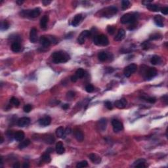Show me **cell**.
I'll use <instances>...</instances> for the list:
<instances>
[{"label": "cell", "instance_id": "obj_1", "mask_svg": "<svg viewBox=\"0 0 168 168\" xmlns=\"http://www.w3.org/2000/svg\"><path fill=\"white\" fill-rule=\"evenodd\" d=\"M52 57H53V62L56 64L64 63V62H68L70 59V55L66 52L62 51L54 52L52 54Z\"/></svg>", "mask_w": 168, "mask_h": 168}, {"label": "cell", "instance_id": "obj_2", "mask_svg": "<svg viewBox=\"0 0 168 168\" xmlns=\"http://www.w3.org/2000/svg\"><path fill=\"white\" fill-rule=\"evenodd\" d=\"M137 13L133 12V13H126L123 15L120 19V22L123 24H132L137 21Z\"/></svg>", "mask_w": 168, "mask_h": 168}, {"label": "cell", "instance_id": "obj_3", "mask_svg": "<svg viewBox=\"0 0 168 168\" xmlns=\"http://www.w3.org/2000/svg\"><path fill=\"white\" fill-rule=\"evenodd\" d=\"M93 43L96 45L106 46L109 44V41L107 36L105 35H96L93 37Z\"/></svg>", "mask_w": 168, "mask_h": 168}, {"label": "cell", "instance_id": "obj_4", "mask_svg": "<svg viewBox=\"0 0 168 168\" xmlns=\"http://www.w3.org/2000/svg\"><path fill=\"white\" fill-rule=\"evenodd\" d=\"M41 9L39 8H35L32 10H27V11H23L20 12V15H22L23 17H26L31 18V19H34L40 15Z\"/></svg>", "mask_w": 168, "mask_h": 168}, {"label": "cell", "instance_id": "obj_5", "mask_svg": "<svg viewBox=\"0 0 168 168\" xmlns=\"http://www.w3.org/2000/svg\"><path fill=\"white\" fill-rule=\"evenodd\" d=\"M117 12H118V9L116 7H108L105 8L104 11H102L101 15H103V17H104L110 18L112 17L113 15H114Z\"/></svg>", "mask_w": 168, "mask_h": 168}, {"label": "cell", "instance_id": "obj_6", "mask_svg": "<svg viewBox=\"0 0 168 168\" xmlns=\"http://www.w3.org/2000/svg\"><path fill=\"white\" fill-rule=\"evenodd\" d=\"M137 66L135 64H131L128 65V66H126L124 70H123V74L124 76L127 78H129L133 74V73L137 71Z\"/></svg>", "mask_w": 168, "mask_h": 168}, {"label": "cell", "instance_id": "obj_7", "mask_svg": "<svg viewBox=\"0 0 168 168\" xmlns=\"http://www.w3.org/2000/svg\"><path fill=\"white\" fill-rule=\"evenodd\" d=\"M91 34V31L89 30H84V31L81 32V33L79 34V37H78V43L80 45H82L85 43L86 39L90 37Z\"/></svg>", "mask_w": 168, "mask_h": 168}, {"label": "cell", "instance_id": "obj_8", "mask_svg": "<svg viewBox=\"0 0 168 168\" xmlns=\"http://www.w3.org/2000/svg\"><path fill=\"white\" fill-rule=\"evenodd\" d=\"M112 125L114 132H119V131H121V130H123V123H121L120 121H119L118 120H116V119L112 120Z\"/></svg>", "mask_w": 168, "mask_h": 168}, {"label": "cell", "instance_id": "obj_9", "mask_svg": "<svg viewBox=\"0 0 168 168\" xmlns=\"http://www.w3.org/2000/svg\"><path fill=\"white\" fill-rule=\"evenodd\" d=\"M145 79H151L152 78H154L157 75V70L154 68H149L146 70L145 73Z\"/></svg>", "mask_w": 168, "mask_h": 168}, {"label": "cell", "instance_id": "obj_10", "mask_svg": "<svg viewBox=\"0 0 168 168\" xmlns=\"http://www.w3.org/2000/svg\"><path fill=\"white\" fill-rule=\"evenodd\" d=\"M30 122V119L28 117H22L21 118L19 119L18 120L17 124L19 127H25V126L28 125Z\"/></svg>", "mask_w": 168, "mask_h": 168}, {"label": "cell", "instance_id": "obj_11", "mask_svg": "<svg viewBox=\"0 0 168 168\" xmlns=\"http://www.w3.org/2000/svg\"><path fill=\"white\" fill-rule=\"evenodd\" d=\"M51 122V118L49 116H45L38 120V123L41 126H47Z\"/></svg>", "mask_w": 168, "mask_h": 168}, {"label": "cell", "instance_id": "obj_12", "mask_svg": "<svg viewBox=\"0 0 168 168\" xmlns=\"http://www.w3.org/2000/svg\"><path fill=\"white\" fill-rule=\"evenodd\" d=\"M74 134L75 138H76V140L79 142H82L84 139V135L81 130L78 129H74Z\"/></svg>", "mask_w": 168, "mask_h": 168}, {"label": "cell", "instance_id": "obj_13", "mask_svg": "<svg viewBox=\"0 0 168 168\" xmlns=\"http://www.w3.org/2000/svg\"><path fill=\"white\" fill-rule=\"evenodd\" d=\"M30 40L32 43H36L37 40V34L36 28H32L30 32Z\"/></svg>", "mask_w": 168, "mask_h": 168}, {"label": "cell", "instance_id": "obj_14", "mask_svg": "<svg viewBox=\"0 0 168 168\" xmlns=\"http://www.w3.org/2000/svg\"><path fill=\"white\" fill-rule=\"evenodd\" d=\"M128 104L127 100L124 98H122L120 100H118L115 102V106H116L118 108H124Z\"/></svg>", "mask_w": 168, "mask_h": 168}, {"label": "cell", "instance_id": "obj_15", "mask_svg": "<svg viewBox=\"0 0 168 168\" xmlns=\"http://www.w3.org/2000/svg\"><path fill=\"white\" fill-rule=\"evenodd\" d=\"M154 22L157 26L160 27H163L164 26V18H163L161 15H156L154 18Z\"/></svg>", "mask_w": 168, "mask_h": 168}, {"label": "cell", "instance_id": "obj_16", "mask_svg": "<svg viewBox=\"0 0 168 168\" xmlns=\"http://www.w3.org/2000/svg\"><path fill=\"white\" fill-rule=\"evenodd\" d=\"M39 42H40L41 45H42L44 47H49L51 45V41H50L49 38L46 36H41L40 39H39Z\"/></svg>", "mask_w": 168, "mask_h": 168}, {"label": "cell", "instance_id": "obj_17", "mask_svg": "<svg viewBox=\"0 0 168 168\" xmlns=\"http://www.w3.org/2000/svg\"><path fill=\"white\" fill-rule=\"evenodd\" d=\"M125 36V32L123 29H120L117 33L116 36L114 37V40L116 41H120L122 39H124Z\"/></svg>", "mask_w": 168, "mask_h": 168}, {"label": "cell", "instance_id": "obj_18", "mask_svg": "<svg viewBox=\"0 0 168 168\" xmlns=\"http://www.w3.org/2000/svg\"><path fill=\"white\" fill-rule=\"evenodd\" d=\"M55 150H56L57 153L59 154H62L64 152L65 149H64V145L62 144L61 141H59L56 144V146H55Z\"/></svg>", "mask_w": 168, "mask_h": 168}, {"label": "cell", "instance_id": "obj_19", "mask_svg": "<svg viewBox=\"0 0 168 168\" xmlns=\"http://www.w3.org/2000/svg\"><path fill=\"white\" fill-rule=\"evenodd\" d=\"M56 135L58 137L61 138H65L66 137V132L65 129L63 127H59L56 129Z\"/></svg>", "mask_w": 168, "mask_h": 168}, {"label": "cell", "instance_id": "obj_20", "mask_svg": "<svg viewBox=\"0 0 168 168\" xmlns=\"http://www.w3.org/2000/svg\"><path fill=\"white\" fill-rule=\"evenodd\" d=\"M24 137H25V134L23 131H18L17 132H16L15 133L14 138L17 141L21 142L23 141V139L24 138Z\"/></svg>", "mask_w": 168, "mask_h": 168}, {"label": "cell", "instance_id": "obj_21", "mask_svg": "<svg viewBox=\"0 0 168 168\" xmlns=\"http://www.w3.org/2000/svg\"><path fill=\"white\" fill-rule=\"evenodd\" d=\"M106 125H107V121L105 118H102L99 121L98 126L100 130H101L102 131H104L106 129Z\"/></svg>", "mask_w": 168, "mask_h": 168}, {"label": "cell", "instance_id": "obj_22", "mask_svg": "<svg viewBox=\"0 0 168 168\" xmlns=\"http://www.w3.org/2000/svg\"><path fill=\"white\" fill-rule=\"evenodd\" d=\"M81 19H82V15L81 14H78L75 16L74 18L72 20V24L74 26H77L80 22H81Z\"/></svg>", "mask_w": 168, "mask_h": 168}, {"label": "cell", "instance_id": "obj_23", "mask_svg": "<svg viewBox=\"0 0 168 168\" xmlns=\"http://www.w3.org/2000/svg\"><path fill=\"white\" fill-rule=\"evenodd\" d=\"M48 21H49V17L47 15H44V17L41 19L40 26H41V28L42 29H45V28H47V24Z\"/></svg>", "mask_w": 168, "mask_h": 168}, {"label": "cell", "instance_id": "obj_24", "mask_svg": "<svg viewBox=\"0 0 168 168\" xmlns=\"http://www.w3.org/2000/svg\"><path fill=\"white\" fill-rule=\"evenodd\" d=\"M134 167H145V160L144 159H139L133 163Z\"/></svg>", "mask_w": 168, "mask_h": 168}, {"label": "cell", "instance_id": "obj_25", "mask_svg": "<svg viewBox=\"0 0 168 168\" xmlns=\"http://www.w3.org/2000/svg\"><path fill=\"white\" fill-rule=\"evenodd\" d=\"M44 141L47 144H49V145H52L54 143V141H55V138H54V136L52 135H47L45 137H44Z\"/></svg>", "mask_w": 168, "mask_h": 168}, {"label": "cell", "instance_id": "obj_26", "mask_svg": "<svg viewBox=\"0 0 168 168\" xmlns=\"http://www.w3.org/2000/svg\"><path fill=\"white\" fill-rule=\"evenodd\" d=\"M89 158L91 160V162H93L94 163H99L101 161V158L95 154H91L89 156Z\"/></svg>", "mask_w": 168, "mask_h": 168}, {"label": "cell", "instance_id": "obj_27", "mask_svg": "<svg viewBox=\"0 0 168 168\" xmlns=\"http://www.w3.org/2000/svg\"><path fill=\"white\" fill-rule=\"evenodd\" d=\"M146 7L148 8L150 11H153V12H158V11L161 10L160 6L158 5H156V4H150V5H147Z\"/></svg>", "mask_w": 168, "mask_h": 168}, {"label": "cell", "instance_id": "obj_28", "mask_svg": "<svg viewBox=\"0 0 168 168\" xmlns=\"http://www.w3.org/2000/svg\"><path fill=\"white\" fill-rule=\"evenodd\" d=\"M11 50L15 53H17V52L20 51V45L19 44V42L14 41L11 45Z\"/></svg>", "mask_w": 168, "mask_h": 168}, {"label": "cell", "instance_id": "obj_29", "mask_svg": "<svg viewBox=\"0 0 168 168\" xmlns=\"http://www.w3.org/2000/svg\"><path fill=\"white\" fill-rule=\"evenodd\" d=\"M150 62L154 65H157L161 62V58L158 55H154L151 58Z\"/></svg>", "mask_w": 168, "mask_h": 168}, {"label": "cell", "instance_id": "obj_30", "mask_svg": "<svg viewBox=\"0 0 168 168\" xmlns=\"http://www.w3.org/2000/svg\"><path fill=\"white\" fill-rule=\"evenodd\" d=\"M98 58H99V60L100 61L103 62V61H105L108 59V54L106 53V52L102 51V52H100V53H99Z\"/></svg>", "mask_w": 168, "mask_h": 168}, {"label": "cell", "instance_id": "obj_31", "mask_svg": "<svg viewBox=\"0 0 168 168\" xmlns=\"http://www.w3.org/2000/svg\"><path fill=\"white\" fill-rule=\"evenodd\" d=\"M30 144V141L29 139H26V140L24 141H21L20 143V144L19 145L18 147H19V149H22V148H26V146H28V145Z\"/></svg>", "mask_w": 168, "mask_h": 168}, {"label": "cell", "instance_id": "obj_32", "mask_svg": "<svg viewBox=\"0 0 168 168\" xmlns=\"http://www.w3.org/2000/svg\"><path fill=\"white\" fill-rule=\"evenodd\" d=\"M131 6V3L128 0H123L121 2V9L123 10L128 9Z\"/></svg>", "mask_w": 168, "mask_h": 168}, {"label": "cell", "instance_id": "obj_33", "mask_svg": "<svg viewBox=\"0 0 168 168\" xmlns=\"http://www.w3.org/2000/svg\"><path fill=\"white\" fill-rule=\"evenodd\" d=\"M41 161L44 162H46V163H49V162H51V156H50L49 154L47 152H46L45 154H43L41 157Z\"/></svg>", "mask_w": 168, "mask_h": 168}, {"label": "cell", "instance_id": "obj_34", "mask_svg": "<svg viewBox=\"0 0 168 168\" xmlns=\"http://www.w3.org/2000/svg\"><path fill=\"white\" fill-rule=\"evenodd\" d=\"M9 27V22H8L7 21H6V20L2 21V22H1V26H0L1 30H7Z\"/></svg>", "mask_w": 168, "mask_h": 168}, {"label": "cell", "instance_id": "obj_35", "mask_svg": "<svg viewBox=\"0 0 168 168\" xmlns=\"http://www.w3.org/2000/svg\"><path fill=\"white\" fill-rule=\"evenodd\" d=\"M75 75L78 77V78H82L85 76V71L82 68H79L77 70Z\"/></svg>", "mask_w": 168, "mask_h": 168}, {"label": "cell", "instance_id": "obj_36", "mask_svg": "<svg viewBox=\"0 0 168 168\" xmlns=\"http://www.w3.org/2000/svg\"><path fill=\"white\" fill-rule=\"evenodd\" d=\"M88 165V163H87V161L83 160L81 161L80 162H78V164L76 165L77 168H81V167H86Z\"/></svg>", "mask_w": 168, "mask_h": 168}, {"label": "cell", "instance_id": "obj_37", "mask_svg": "<svg viewBox=\"0 0 168 168\" xmlns=\"http://www.w3.org/2000/svg\"><path fill=\"white\" fill-rule=\"evenodd\" d=\"M10 103L13 104V105H15V106H17V107H18V106H19V104H20V102H19V100L16 98V97H14V96L11 99Z\"/></svg>", "mask_w": 168, "mask_h": 168}, {"label": "cell", "instance_id": "obj_38", "mask_svg": "<svg viewBox=\"0 0 168 168\" xmlns=\"http://www.w3.org/2000/svg\"><path fill=\"white\" fill-rule=\"evenodd\" d=\"M161 37H162V36L159 33H154V34H152L150 36V40H154V39H159Z\"/></svg>", "mask_w": 168, "mask_h": 168}, {"label": "cell", "instance_id": "obj_39", "mask_svg": "<svg viewBox=\"0 0 168 168\" xmlns=\"http://www.w3.org/2000/svg\"><path fill=\"white\" fill-rule=\"evenodd\" d=\"M107 31L110 35H113L115 33L116 28L114 26H108L107 27Z\"/></svg>", "mask_w": 168, "mask_h": 168}, {"label": "cell", "instance_id": "obj_40", "mask_svg": "<svg viewBox=\"0 0 168 168\" xmlns=\"http://www.w3.org/2000/svg\"><path fill=\"white\" fill-rule=\"evenodd\" d=\"M32 106L31 104H26L23 108V110L24 112H26L28 113L32 110Z\"/></svg>", "mask_w": 168, "mask_h": 168}, {"label": "cell", "instance_id": "obj_41", "mask_svg": "<svg viewBox=\"0 0 168 168\" xmlns=\"http://www.w3.org/2000/svg\"><path fill=\"white\" fill-rule=\"evenodd\" d=\"M86 91L87 93H92L94 91V87L91 84H88L86 87Z\"/></svg>", "mask_w": 168, "mask_h": 168}, {"label": "cell", "instance_id": "obj_42", "mask_svg": "<svg viewBox=\"0 0 168 168\" xmlns=\"http://www.w3.org/2000/svg\"><path fill=\"white\" fill-rule=\"evenodd\" d=\"M141 46L143 49L147 50L150 47V43L148 41H144L143 43L141 44Z\"/></svg>", "mask_w": 168, "mask_h": 168}, {"label": "cell", "instance_id": "obj_43", "mask_svg": "<svg viewBox=\"0 0 168 168\" xmlns=\"http://www.w3.org/2000/svg\"><path fill=\"white\" fill-rule=\"evenodd\" d=\"M104 105H105V106H106V108H107L108 110H112V108H113V106H112V104L111 102L110 101H106L105 103H104Z\"/></svg>", "mask_w": 168, "mask_h": 168}, {"label": "cell", "instance_id": "obj_44", "mask_svg": "<svg viewBox=\"0 0 168 168\" xmlns=\"http://www.w3.org/2000/svg\"><path fill=\"white\" fill-rule=\"evenodd\" d=\"M145 100H146V101L149 102L150 103H156V98H154V97H148V98H145Z\"/></svg>", "mask_w": 168, "mask_h": 168}, {"label": "cell", "instance_id": "obj_45", "mask_svg": "<svg viewBox=\"0 0 168 168\" xmlns=\"http://www.w3.org/2000/svg\"><path fill=\"white\" fill-rule=\"evenodd\" d=\"M137 21L135 22H133V23L132 24H130V25H129V30H133V29H135V28L137 27Z\"/></svg>", "mask_w": 168, "mask_h": 168}, {"label": "cell", "instance_id": "obj_46", "mask_svg": "<svg viewBox=\"0 0 168 168\" xmlns=\"http://www.w3.org/2000/svg\"><path fill=\"white\" fill-rule=\"evenodd\" d=\"M161 12L163 13V15H167L168 14V7H163L162 9H161Z\"/></svg>", "mask_w": 168, "mask_h": 168}, {"label": "cell", "instance_id": "obj_47", "mask_svg": "<svg viewBox=\"0 0 168 168\" xmlns=\"http://www.w3.org/2000/svg\"><path fill=\"white\" fill-rule=\"evenodd\" d=\"M67 96L70 97V98H72L75 96V93L73 91H69L68 93H67Z\"/></svg>", "mask_w": 168, "mask_h": 168}, {"label": "cell", "instance_id": "obj_48", "mask_svg": "<svg viewBox=\"0 0 168 168\" xmlns=\"http://www.w3.org/2000/svg\"><path fill=\"white\" fill-rule=\"evenodd\" d=\"M78 77L76 76V75H74V76H72V77H71V81H72V82H76V81L78 80Z\"/></svg>", "mask_w": 168, "mask_h": 168}, {"label": "cell", "instance_id": "obj_49", "mask_svg": "<svg viewBox=\"0 0 168 168\" xmlns=\"http://www.w3.org/2000/svg\"><path fill=\"white\" fill-rule=\"evenodd\" d=\"M7 135L8 136V137H9V138H10V137H12V136L14 137L15 134L13 135V133H12V132L11 131H8L7 133Z\"/></svg>", "mask_w": 168, "mask_h": 168}, {"label": "cell", "instance_id": "obj_50", "mask_svg": "<svg viewBox=\"0 0 168 168\" xmlns=\"http://www.w3.org/2000/svg\"><path fill=\"white\" fill-rule=\"evenodd\" d=\"M162 99H163V102H165V104H167V101H168L167 95H164V96L162 97Z\"/></svg>", "mask_w": 168, "mask_h": 168}, {"label": "cell", "instance_id": "obj_51", "mask_svg": "<svg viewBox=\"0 0 168 168\" xmlns=\"http://www.w3.org/2000/svg\"><path fill=\"white\" fill-rule=\"evenodd\" d=\"M152 1H145V2H142V3H143V4H144L145 5H146V6H147V5L151 4V3H152Z\"/></svg>", "mask_w": 168, "mask_h": 168}, {"label": "cell", "instance_id": "obj_52", "mask_svg": "<svg viewBox=\"0 0 168 168\" xmlns=\"http://www.w3.org/2000/svg\"><path fill=\"white\" fill-rule=\"evenodd\" d=\"M12 167L14 168H19L20 167V164L19 162H16V163H15V164L13 165H12Z\"/></svg>", "mask_w": 168, "mask_h": 168}, {"label": "cell", "instance_id": "obj_53", "mask_svg": "<svg viewBox=\"0 0 168 168\" xmlns=\"http://www.w3.org/2000/svg\"><path fill=\"white\" fill-rule=\"evenodd\" d=\"M51 3V1H43V2H42V3H43L45 6H47V5H48L49 4H50Z\"/></svg>", "mask_w": 168, "mask_h": 168}, {"label": "cell", "instance_id": "obj_54", "mask_svg": "<svg viewBox=\"0 0 168 168\" xmlns=\"http://www.w3.org/2000/svg\"><path fill=\"white\" fill-rule=\"evenodd\" d=\"M62 108L64 109V110H67V109L69 108V104H63V105L62 106Z\"/></svg>", "mask_w": 168, "mask_h": 168}, {"label": "cell", "instance_id": "obj_55", "mask_svg": "<svg viewBox=\"0 0 168 168\" xmlns=\"http://www.w3.org/2000/svg\"><path fill=\"white\" fill-rule=\"evenodd\" d=\"M71 131H72V130H71V129H70V128H67L66 129H65L66 134H70Z\"/></svg>", "mask_w": 168, "mask_h": 168}, {"label": "cell", "instance_id": "obj_56", "mask_svg": "<svg viewBox=\"0 0 168 168\" xmlns=\"http://www.w3.org/2000/svg\"><path fill=\"white\" fill-rule=\"evenodd\" d=\"M29 164H28V163H26V162H25V163H23V165H22V167L24 168H28L29 167Z\"/></svg>", "mask_w": 168, "mask_h": 168}, {"label": "cell", "instance_id": "obj_57", "mask_svg": "<svg viewBox=\"0 0 168 168\" xmlns=\"http://www.w3.org/2000/svg\"><path fill=\"white\" fill-rule=\"evenodd\" d=\"M53 152V148H48V149L47 150V151H46V152L49 153H49Z\"/></svg>", "mask_w": 168, "mask_h": 168}, {"label": "cell", "instance_id": "obj_58", "mask_svg": "<svg viewBox=\"0 0 168 168\" xmlns=\"http://www.w3.org/2000/svg\"><path fill=\"white\" fill-rule=\"evenodd\" d=\"M23 3H24L23 1H17V3L19 5H21Z\"/></svg>", "mask_w": 168, "mask_h": 168}, {"label": "cell", "instance_id": "obj_59", "mask_svg": "<svg viewBox=\"0 0 168 168\" xmlns=\"http://www.w3.org/2000/svg\"><path fill=\"white\" fill-rule=\"evenodd\" d=\"M1 139H2V140H1V144H2V143H3V137H1Z\"/></svg>", "mask_w": 168, "mask_h": 168}]
</instances>
